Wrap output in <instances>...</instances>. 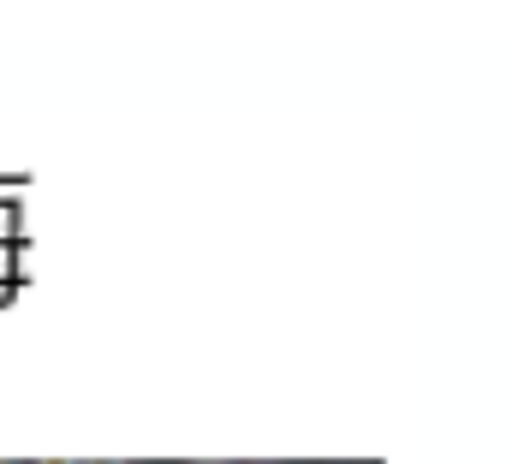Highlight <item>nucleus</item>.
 Segmentation results:
<instances>
[{
    "instance_id": "obj_1",
    "label": "nucleus",
    "mask_w": 512,
    "mask_h": 464,
    "mask_svg": "<svg viewBox=\"0 0 512 464\" xmlns=\"http://www.w3.org/2000/svg\"><path fill=\"white\" fill-rule=\"evenodd\" d=\"M6 268H12V244H0V280H6Z\"/></svg>"
},
{
    "instance_id": "obj_2",
    "label": "nucleus",
    "mask_w": 512,
    "mask_h": 464,
    "mask_svg": "<svg viewBox=\"0 0 512 464\" xmlns=\"http://www.w3.org/2000/svg\"><path fill=\"white\" fill-rule=\"evenodd\" d=\"M191 464H233V459H191Z\"/></svg>"
}]
</instances>
